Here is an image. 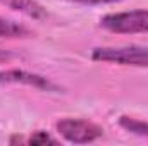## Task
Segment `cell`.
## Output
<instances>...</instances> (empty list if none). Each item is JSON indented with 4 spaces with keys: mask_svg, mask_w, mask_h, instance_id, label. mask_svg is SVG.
<instances>
[{
    "mask_svg": "<svg viewBox=\"0 0 148 146\" xmlns=\"http://www.w3.org/2000/svg\"><path fill=\"white\" fill-rule=\"evenodd\" d=\"M91 59L102 64H115L124 67L148 69L147 45H124V46H97L91 50Z\"/></svg>",
    "mask_w": 148,
    "mask_h": 146,
    "instance_id": "obj_1",
    "label": "cell"
},
{
    "mask_svg": "<svg viewBox=\"0 0 148 146\" xmlns=\"http://www.w3.org/2000/svg\"><path fill=\"white\" fill-rule=\"evenodd\" d=\"M100 26L117 35H138L148 33V9L112 12L100 19Z\"/></svg>",
    "mask_w": 148,
    "mask_h": 146,
    "instance_id": "obj_2",
    "label": "cell"
},
{
    "mask_svg": "<svg viewBox=\"0 0 148 146\" xmlns=\"http://www.w3.org/2000/svg\"><path fill=\"white\" fill-rule=\"evenodd\" d=\"M55 129L59 136H62L67 143L73 145L93 143L103 136V127L86 119H73V117L60 119L55 124Z\"/></svg>",
    "mask_w": 148,
    "mask_h": 146,
    "instance_id": "obj_3",
    "label": "cell"
},
{
    "mask_svg": "<svg viewBox=\"0 0 148 146\" xmlns=\"http://www.w3.org/2000/svg\"><path fill=\"white\" fill-rule=\"evenodd\" d=\"M0 83H3V84H24V86L36 88V89L48 91V93H60L62 91V88L57 86L48 77H45L41 74H36V72L24 71V69L0 71Z\"/></svg>",
    "mask_w": 148,
    "mask_h": 146,
    "instance_id": "obj_4",
    "label": "cell"
},
{
    "mask_svg": "<svg viewBox=\"0 0 148 146\" xmlns=\"http://www.w3.org/2000/svg\"><path fill=\"white\" fill-rule=\"evenodd\" d=\"M0 5H5L10 10L21 12L26 17L35 19V21H43L48 17L47 9L38 0H0Z\"/></svg>",
    "mask_w": 148,
    "mask_h": 146,
    "instance_id": "obj_5",
    "label": "cell"
},
{
    "mask_svg": "<svg viewBox=\"0 0 148 146\" xmlns=\"http://www.w3.org/2000/svg\"><path fill=\"white\" fill-rule=\"evenodd\" d=\"M31 36V31L14 21H9L5 17H0V38H7V40H14V38H28Z\"/></svg>",
    "mask_w": 148,
    "mask_h": 146,
    "instance_id": "obj_6",
    "label": "cell"
},
{
    "mask_svg": "<svg viewBox=\"0 0 148 146\" xmlns=\"http://www.w3.org/2000/svg\"><path fill=\"white\" fill-rule=\"evenodd\" d=\"M119 126L124 131L131 132V134L148 138V122H145V120H140V119H134V117H127V115H121L119 117Z\"/></svg>",
    "mask_w": 148,
    "mask_h": 146,
    "instance_id": "obj_7",
    "label": "cell"
},
{
    "mask_svg": "<svg viewBox=\"0 0 148 146\" xmlns=\"http://www.w3.org/2000/svg\"><path fill=\"white\" fill-rule=\"evenodd\" d=\"M28 145H35V146H41V145H57L59 141L55 138H52L48 132L45 131H35L28 139H26Z\"/></svg>",
    "mask_w": 148,
    "mask_h": 146,
    "instance_id": "obj_8",
    "label": "cell"
},
{
    "mask_svg": "<svg viewBox=\"0 0 148 146\" xmlns=\"http://www.w3.org/2000/svg\"><path fill=\"white\" fill-rule=\"evenodd\" d=\"M71 3H79V5H110V3H121L124 0H66Z\"/></svg>",
    "mask_w": 148,
    "mask_h": 146,
    "instance_id": "obj_9",
    "label": "cell"
}]
</instances>
